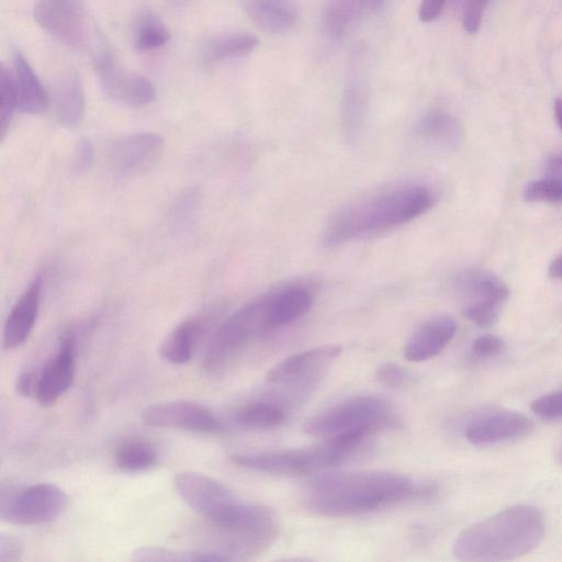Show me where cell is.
I'll return each instance as SVG.
<instances>
[{
  "mask_svg": "<svg viewBox=\"0 0 562 562\" xmlns=\"http://www.w3.org/2000/svg\"><path fill=\"white\" fill-rule=\"evenodd\" d=\"M544 535L543 513L533 505L520 504L499 510L462 530L452 544V552L462 561H508L533 551Z\"/></svg>",
  "mask_w": 562,
  "mask_h": 562,
  "instance_id": "3957f363",
  "label": "cell"
},
{
  "mask_svg": "<svg viewBox=\"0 0 562 562\" xmlns=\"http://www.w3.org/2000/svg\"><path fill=\"white\" fill-rule=\"evenodd\" d=\"M530 409L542 418L562 417V390L535 398L530 403Z\"/></svg>",
  "mask_w": 562,
  "mask_h": 562,
  "instance_id": "836d02e7",
  "label": "cell"
},
{
  "mask_svg": "<svg viewBox=\"0 0 562 562\" xmlns=\"http://www.w3.org/2000/svg\"><path fill=\"white\" fill-rule=\"evenodd\" d=\"M447 0H422L418 8V19L424 23H429L436 20Z\"/></svg>",
  "mask_w": 562,
  "mask_h": 562,
  "instance_id": "ab89813d",
  "label": "cell"
},
{
  "mask_svg": "<svg viewBox=\"0 0 562 562\" xmlns=\"http://www.w3.org/2000/svg\"><path fill=\"white\" fill-rule=\"evenodd\" d=\"M438 200L422 181L395 183L357 198L328 218L322 241L327 247L400 226L428 212Z\"/></svg>",
  "mask_w": 562,
  "mask_h": 562,
  "instance_id": "6da1fadb",
  "label": "cell"
},
{
  "mask_svg": "<svg viewBox=\"0 0 562 562\" xmlns=\"http://www.w3.org/2000/svg\"><path fill=\"white\" fill-rule=\"evenodd\" d=\"M268 293L231 314L213 333L203 367L213 374L225 371L255 337L269 331Z\"/></svg>",
  "mask_w": 562,
  "mask_h": 562,
  "instance_id": "8992f818",
  "label": "cell"
},
{
  "mask_svg": "<svg viewBox=\"0 0 562 562\" xmlns=\"http://www.w3.org/2000/svg\"><path fill=\"white\" fill-rule=\"evenodd\" d=\"M369 13L364 0H328L324 10L327 34L341 40L349 35L362 18Z\"/></svg>",
  "mask_w": 562,
  "mask_h": 562,
  "instance_id": "484cf974",
  "label": "cell"
},
{
  "mask_svg": "<svg viewBox=\"0 0 562 562\" xmlns=\"http://www.w3.org/2000/svg\"><path fill=\"white\" fill-rule=\"evenodd\" d=\"M169 40V30L157 13L145 9L137 14L133 27V43L138 52L157 49Z\"/></svg>",
  "mask_w": 562,
  "mask_h": 562,
  "instance_id": "83f0119b",
  "label": "cell"
},
{
  "mask_svg": "<svg viewBox=\"0 0 562 562\" xmlns=\"http://www.w3.org/2000/svg\"><path fill=\"white\" fill-rule=\"evenodd\" d=\"M462 7V22L469 33H475L482 22L490 0H459Z\"/></svg>",
  "mask_w": 562,
  "mask_h": 562,
  "instance_id": "8d00e7d4",
  "label": "cell"
},
{
  "mask_svg": "<svg viewBox=\"0 0 562 562\" xmlns=\"http://www.w3.org/2000/svg\"><path fill=\"white\" fill-rule=\"evenodd\" d=\"M131 559L140 562H216L231 561L220 551H183L162 547H142L136 549Z\"/></svg>",
  "mask_w": 562,
  "mask_h": 562,
  "instance_id": "f1b7e54d",
  "label": "cell"
},
{
  "mask_svg": "<svg viewBox=\"0 0 562 562\" xmlns=\"http://www.w3.org/2000/svg\"><path fill=\"white\" fill-rule=\"evenodd\" d=\"M362 440L358 431H347L311 447L237 453L232 457V461L262 473L300 476L341 463Z\"/></svg>",
  "mask_w": 562,
  "mask_h": 562,
  "instance_id": "5b68a950",
  "label": "cell"
},
{
  "mask_svg": "<svg viewBox=\"0 0 562 562\" xmlns=\"http://www.w3.org/2000/svg\"><path fill=\"white\" fill-rule=\"evenodd\" d=\"M554 116L559 127L562 130V99H557L554 102Z\"/></svg>",
  "mask_w": 562,
  "mask_h": 562,
  "instance_id": "ee69618b",
  "label": "cell"
},
{
  "mask_svg": "<svg viewBox=\"0 0 562 562\" xmlns=\"http://www.w3.org/2000/svg\"><path fill=\"white\" fill-rule=\"evenodd\" d=\"M527 202H561L562 180L547 176L526 184L522 193Z\"/></svg>",
  "mask_w": 562,
  "mask_h": 562,
  "instance_id": "1f68e13d",
  "label": "cell"
},
{
  "mask_svg": "<svg viewBox=\"0 0 562 562\" xmlns=\"http://www.w3.org/2000/svg\"><path fill=\"white\" fill-rule=\"evenodd\" d=\"M75 337L65 335L59 349L38 374L35 397L42 406L56 403L71 386L75 378Z\"/></svg>",
  "mask_w": 562,
  "mask_h": 562,
  "instance_id": "9a60e30c",
  "label": "cell"
},
{
  "mask_svg": "<svg viewBox=\"0 0 562 562\" xmlns=\"http://www.w3.org/2000/svg\"><path fill=\"white\" fill-rule=\"evenodd\" d=\"M533 428L532 419L519 412L487 408L468 422L464 437L472 445L488 446L527 437Z\"/></svg>",
  "mask_w": 562,
  "mask_h": 562,
  "instance_id": "7c38bea8",
  "label": "cell"
},
{
  "mask_svg": "<svg viewBox=\"0 0 562 562\" xmlns=\"http://www.w3.org/2000/svg\"><path fill=\"white\" fill-rule=\"evenodd\" d=\"M453 289L463 300V307L473 304H493L503 307L509 296L507 284L492 272L469 269L459 273Z\"/></svg>",
  "mask_w": 562,
  "mask_h": 562,
  "instance_id": "44dd1931",
  "label": "cell"
},
{
  "mask_svg": "<svg viewBox=\"0 0 562 562\" xmlns=\"http://www.w3.org/2000/svg\"><path fill=\"white\" fill-rule=\"evenodd\" d=\"M94 157L93 145L90 139L81 138L74 150V168L77 171H85L92 165Z\"/></svg>",
  "mask_w": 562,
  "mask_h": 562,
  "instance_id": "f35d334b",
  "label": "cell"
},
{
  "mask_svg": "<svg viewBox=\"0 0 562 562\" xmlns=\"http://www.w3.org/2000/svg\"><path fill=\"white\" fill-rule=\"evenodd\" d=\"M505 348V341L495 335H482L471 346L470 355L473 359L482 360L501 353Z\"/></svg>",
  "mask_w": 562,
  "mask_h": 562,
  "instance_id": "d590c367",
  "label": "cell"
},
{
  "mask_svg": "<svg viewBox=\"0 0 562 562\" xmlns=\"http://www.w3.org/2000/svg\"><path fill=\"white\" fill-rule=\"evenodd\" d=\"M546 170L547 176L562 180V154L551 157L548 160Z\"/></svg>",
  "mask_w": 562,
  "mask_h": 562,
  "instance_id": "b9f144b4",
  "label": "cell"
},
{
  "mask_svg": "<svg viewBox=\"0 0 562 562\" xmlns=\"http://www.w3.org/2000/svg\"><path fill=\"white\" fill-rule=\"evenodd\" d=\"M68 505V495L57 485L33 484L1 492V519L14 525H42L56 519Z\"/></svg>",
  "mask_w": 562,
  "mask_h": 562,
  "instance_id": "9c48e42d",
  "label": "cell"
},
{
  "mask_svg": "<svg viewBox=\"0 0 562 562\" xmlns=\"http://www.w3.org/2000/svg\"><path fill=\"white\" fill-rule=\"evenodd\" d=\"M202 331L203 323L199 318L183 321L161 342L160 357L172 364L189 362Z\"/></svg>",
  "mask_w": 562,
  "mask_h": 562,
  "instance_id": "d4e9b609",
  "label": "cell"
},
{
  "mask_svg": "<svg viewBox=\"0 0 562 562\" xmlns=\"http://www.w3.org/2000/svg\"><path fill=\"white\" fill-rule=\"evenodd\" d=\"M548 274L552 279H562V254L551 261L548 268Z\"/></svg>",
  "mask_w": 562,
  "mask_h": 562,
  "instance_id": "7bdbcfd3",
  "label": "cell"
},
{
  "mask_svg": "<svg viewBox=\"0 0 562 562\" xmlns=\"http://www.w3.org/2000/svg\"><path fill=\"white\" fill-rule=\"evenodd\" d=\"M249 20L272 34L291 30L299 21V0H238Z\"/></svg>",
  "mask_w": 562,
  "mask_h": 562,
  "instance_id": "7402d4cb",
  "label": "cell"
},
{
  "mask_svg": "<svg viewBox=\"0 0 562 562\" xmlns=\"http://www.w3.org/2000/svg\"><path fill=\"white\" fill-rule=\"evenodd\" d=\"M34 19L54 38L79 48L88 37V19L83 0H35Z\"/></svg>",
  "mask_w": 562,
  "mask_h": 562,
  "instance_id": "8fae6325",
  "label": "cell"
},
{
  "mask_svg": "<svg viewBox=\"0 0 562 562\" xmlns=\"http://www.w3.org/2000/svg\"><path fill=\"white\" fill-rule=\"evenodd\" d=\"M259 44L256 35L249 32H228L209 37L202 45V58L213 64L244 56Z\"/></svg>",
  "mask_w": 562,
  "mask_h": 562,
  "instance_id": "4316f807",
  "label": "cell"
},
{
  "mask_svg": "<svg viewBox=\"0 0 562 562\" xmlns=\"http://www.w3.org/2000/svg\"><path fill=\"white\" fill-rule=\"evenodd\" d=\"M53 105L58 121L68 127L77 125L85 113V92L77 71L60 76L53 88Z\"/></svg>",
  "mask_w": 562,
  "mask_h": 562,
  "instance_id": "cb8c5ba5",
  "label": "cell"
},
{
  "mask_svg": "<svg viewBox=\"0 0 562 562\" xmlns=\"http://www.w3.org/2000/svg\"><path fill=\"white\" fill-rule=\"evenodd\" d=\"M376 379L384 385L392 389L406 386L411 380V374L402 367L393 362L381 363L375 371Z\"/></svg>",
  "mask_w": 562,
  "mask_h": 562,
  "instance_id": "e575fe53",
  "label": "cell"
},
{
  "mask_svg": "<svg viewBox=\"0 0 562 562\" xmlns=\"http://www.w3.org/2000/svg\"><path fill=\"white\" fill-rule=\"evenodd\" d=\"M341 352L339 345H326L289 356L268 371L267 383L291 401H299L313 390Z\"/></svg>",
  "mask_w": 562,
  "mask_h": 562,
  "instance_id": "ba28073f",
  "label": "cell"
},
{
  "mask_svg": "<svg viewBox=\"0 0 562 562\" xmlns=\"http://www.w3.org/2000/svg\"><path fill=\"white\" fill-rule=\"evenodd\" d=\"M306 507L326 517L369 513L408 499L414 482L391 471L319 473L307 481Z\"/></svg>",
  "mask_w": 562,
  "mask_h": 562,
  "instance_id": "7a4b0ae2",
  "label": "cell"
},
{
  "mask_svg": "<svg viewBox=\"0 0 562 562\" xmlns=\"http://www.w3.org/2000/svg\"><path fill=\"white\" fill-rule=\"evenodd\" d=\"M43 277L36 274L11 308L3 328V346L14 349L25 342L37 318Z\"/></svg>",
  "mask_w": 562,
  "mask_h": 562,
  "instance_id": "ac0fdd59",
  "label": "cell"
},
{
  "mask_svg": "<svg viewBox=\"0 0 562 562\" xmlns=\"http://www.w3.org/2000/svg\"><path fill=\"white\" fill-rule=\"evenodd\" d=\"M93 67L102 90L113 100L139 108L155 99L151 82L143 75L125 69L109 48L100 47L95 52Z\"/></svg>",
  "mask_w": 562,
  "mask_h": 562,
  "instance_id": "30bf717a",
  "label": "cell"
},
{
  "mask_svg": "<svg viewBox=\"0 0 562 562\" xmlns=\"http://www.w3.org/2000/svg\"><path fill=\"white\" fill-rule=\"evenodd\" d=\"M158 454L154 446L140 439L130 440L115 452L116 465L125 472H143L157 463Z\"/></svg>",
  "mask_w": 562,
  "mask_h": 562,
  "instance_id": "f546056e",
  "label": "cell"
},
{
  "mask_svg": "<svg viewBox=\"0 0 562 562\" xmlns=\"http://www.w3.org/2000/svg\"><path fill=\"white\" fill-rule=\"evenodd\" d=\"M457 327L454 317L449 314H438L424 321L405 342V359L423 362L436 357L452 340Z\"/></svg>",
  "mask_w": 562,
  "mask_h": 562,
  "instance_id": "e0dca14e",
  "label": "cell"
},
{
  "mask_svg": "<svg viewBox=\"0 0 562 562\" xmlns=\"http://www.w3.org/2000/svg\"><path fill=\"white\" fill-rule=\"evenodd\" d=\"M175 487L192 510L224 533L254 530L268 524L273 517L271 509L244 502L226 485L202 473H178L175 476Z\"/></svg>",
  "mask_w": 562,
  "mask_h": 562,
  "instance_id": "277c9868",
  "label": "cell"
},
{
  "mask_svg": "<svg viewBox=\"0 0 562 562\" xmlns=\"http://www.w3.org/2000/svg\"><path fill=\"white\" fill-rule=\"evenodd\" d=\"M555 459H557V462L560 465H562V442H561V445L559 446V448L557 450Z\"/></svg>",
  "mask_w": 562,
  "mask_h": 562,
  "instance_id": "bcb514c9",
  "label": "cell"
},
{
  "mask_svg": "<svg viewBox=\"0 0 562 562\" xmlns=\"http://www.w3.org/2000/svg\"><path fill=\"white\" fill-rule=\"evenodd\" d=\"M15 109L16 100L11 70L2 64L0 68V131L2 138L10 126Z\"/></svg>",
  "mask_w": 562,
  "mask_h": 562,
  "instance_id": "d6a6232c",
  "label": "cell"
},
{
  "mask_svg": "<svg viewBox=\"0 0 562 562\" xmlns=\"http://www.w3.org/2000/svg\"><path fill=\"white\" fill-rule=\"evenodd\" d=\"M383 1L384 0H364L369 12L378 9L383 3Z\"/></svg>",
  "mask_w": 562,
  "mask_h": 562,
  "instance_id": "f6af8a7d",
  "label": "cell"
},
{
  "mask_svg": "<svg viewBox=\"0 0 562 562\" xmlns=\"http://www.w3.org/2000/svg\"><path fill=\"white\" fill-rule=\"evenodd\" d=\"M412 135L418 144L431 150L456 151L463 140V127L456 116L434 108L417 117Z\"/></svg>",
  "mask_w": 562,
  "mask_h": 562,
  "instance_id": "2e32d148",
  "label": "cell"
},
{
  "mask_svg": "<svg viewBox=\"0 0 562 562\" xmlns=\"http://www.w3.org/2000/svg\"><path fill=\"white\" fill-rule=\"evenodd\" d=\"M164 139L149 132L116 138L109 150V161L115 173L123 177L139 175L150 169L160 158Z\"/></svg>",
  "mask_w": 562,
  "mask_h": 562,
  "instance_id": "5bb4252c",
  "label": "cell"
},
{
  "mask_svg": "<svg viewBox=\"0 0 562 562\" xmlns=\"http://www.w3.org/2000/svg\"><path fill=\"white\" fill-rule=\"evenodd\" d=\"M268 293V326L276 329L305 315L313 304V291L304 282H288Z\"/></svg>",
  "mask_w": 562,
  "mask_h": 562,
  "instance_id": "d6986e66",
  "label": "cell"
},
{
  "mask_svg": "<svg viewBox=\"0 0 562 562\" xmlns=\"http://www.w3.org/2000/svg\"><path fill=\"white\" fill-rule=\"evenodd\" d=\"M235 419L249 428L267 429L283 423L285 413L280 405L273 403H250L235 413Z\"/></svg>",
  "mask_w": 562,
  "mask_h": 562,
  "instance_id": "4dcf8cb0",
  "label": "cell"
},
{
  "mask_svg": "<svg viewBox=\"0 0 562 562\" xmlns=\"http://www.w3.org/2000/svg\"><path fill=\"white\" fill-rule=\"evenodd\" d=\"M38 375L33 371L22 372L15 383L16 392L22 396H30L35 394L36 383Z\"/></svg>",
  "mask_w": 562,
  "mask_h": 562,
  "instance_id": "60d3db41",
  "label": "cell"
},
{
  "mask_svg": "<svg viewBox=\"0 0 562 562\" xmlns=\"http://www.w3.org/2000/svg\"><path fill=\"white\" fill-rule=\"evenodd\" d=\"M387 403L376 396H357L342 401L308 418L304 431L316 438H330L353 429L372 432L393 424Z\"/></svg>",
  "mask_w": 562,
  "mask_h": 562,
  "instance_id": "52a82bcc",
  "label": "cell"
},
{
  "mask_svg": "<svg viewBox=\"0 0 562 562\" xmlns=\"http://www.w3.org/2000/svg\"><path fill=\"white\" fill-rule=\"evenodd\" d=\"M23 554V543L12 535L0 536V561L14 562L21 559Z\"/></svg>",
  "mask_w": 562,
  "mask_h": 562,
  "instance_id": "74e56055",
  "label": "cell"
},
{
  "mask_svg": "<svg viewBox=\"0 0 562 562\" xmlns=\"http://www.w3.org/2000/svg\"><path fill=\"white\" fill-rule=\"evenodd\" d=\"M11 75L16 109L27 114L44 112L49 98L32 66L20 52L14 53Z\"/></svg>",
  "mask_w": 562,
  "mask_h": 562,
  "instance_id": "603a6c76",
  "label": "cell"
},
{
  "mask_svg": "<svg viewBox=\"0 0 562 562\" xmlns=\"http://www.w3.org/2000/svg\"><path fill=\"white\" fill-rule=\"evenodd\" d=\"M147 425L211 434L221 429L216 416L206 407L190 401H168L148 405L142 413Z\"/></svg>",
  "mask_w": 562,
  "mask_h": 562,
  "instance_id": "4fadbf2b",
  "label": "cell"
},
{
  "mask_svg": "<svg viewBox=\"0 0 562 562\" xmlns=\"http://www.w3.org/2000/svg\"><path fill=\"white\" fill-rule=\"evenodd\" d=\"M358 68L359 66H356L346 80L340 105L342 130L350 142H356L362 134L370 102L367 75Z\"/></svg>",
  "mask_w": 562,
  "mask_h": 562,
  "instance_id": "ffe728a7",
  "label": "cell"
}]
</instances>
